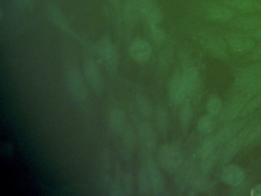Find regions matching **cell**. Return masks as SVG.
<instances>
[{"label": "cell", "instance_id": "32", "mask_svg": "<svg viewBox=\"0 0 261 196\" xmlns=\"http://www.w3.org/2000/svg\"><path fill=\"white\" fill-rule=\"evenodd\" d=\"M150 32L152 38L155 41H163L166 38V33L158 27V24H150Z\"/></svg>", "mask_w": 261, "mask_h": 196}, {"label": "cell", "instance_id": "31", "mask_svg": "<svg viewBox=\"0 0 261 196\" xmlns=\"http://www.w3.org/2000/svg\"><path fill=\"white\" fill-rule=\"evenodd\" d=\"M150 24H158L161 21L162 14L158 8L154 7L146 17Z\"/></svg>", "mask_w": 261, "mask_h": 196}, {"label": "cell", "instance_id": "29", "mask_svg": "<svg viewBox=\"0 0 261 196\" xmlns=\"http://www.w3.org/2000/svg\"><path fill=\"white\" fill-rule=\"evenodd\" d=\"M134 133H133L132 130H126V133L124 134V137H123V151H124L125 154L129 155L132 153L133 148H134Z\"/></svg>", "mask_w": 261, "mask_h": 196}, {"label": "cell", "instance_id": "16", "mask_svg": "<svg viewBox=\"0 0 261 196\" xmlns=\"http://www.w3.org/2000/svg\"><path fill=\"white\" fill-rule=\"evenodd\" d=\"M139 136L140 142L147 151H152L155 149L156 144V137L155 131L149 124H143L139 128Z\"/></svg>", "mask_w": 261, "mask_h": 196}, {"label": "cell", "instance_id": "20", "mask_svg": "<svg viewBox=\"0 0 261 196\" xmlns=\"http://www.w3.org/2000/svg\"><path fill=\"white\" fill-rule=\"evenodd\" d=\"M193 116V109L192 103L189 99L186 98L181 104L179 109V121L181 127L184 129L188 128L192 122Z\"/></svg>", "mask_w": 261, "mask_h": 196}, {"label": "cell", "instance_id": "19", "mask_svg": "<svg viewBox=\"0 0 261 196\" xmlns=\"http://www.w3.org/2000/svg\"><path fill=\"white\" fill-rule=\"evenodd\" d=\"M137 188L140 195L148 196L152 194L147 168L142 167L137 175Z\"/></svg>", "mask_w": 261, "mask_h": 196}, {"label": "cell", "instance_id": "38", "mask_svg": "<svg viewBox=\"0 0 261 196\" xmlns=\"http://www.w3.org/2000/svg\"><path fill=\"white\" fill-rule=\"evenodd\" d=\"M250 33L253 38H256L257 40H261V27L252 31Z\"/></svg>", "mask_w": 261, "mask_h": 196}, {"label": "cell", "instance_id": "14", "mask_svg": "<svg viewBox=\"0 0 261 196\" xmlns=\"http://www.w3.org/2000/svg\"><path fill=\"white\" fill-rule=\"evenodd\" d=\"M238 137L242 145H249L254 143L261 138V120L255 121L242 130Z\"/></svg>", "mask_w": 261, "mask_h": 196}, {"label": "cell", "instance_id": "22", "mask_svg": "<svg viewBox=\"0 0 261 196\" xmlns=\"http://www.w3.org/2000/svg\"><path fill=\"white\" fill-rule=\"evenodd\" d=\"M218 145H220L215 135L208 136L207 139H204V142H202L201 147H200V157L203 159V158L207 157V156L214 154V153H215L217 147Z\"/></svg>", "mask_w": 261, "mask_h": 196}, {"label": "cell", "instance_id": "21", "mask_svg": "<svg viewBox=\"0 0 261 196\" xmlns=\"http://www.w3.org/2000/svg\"><path fill=\"white\" fill-rule=\"evenodd\" d=\"M233 11L226 6H214L207 12L209 18L214 20H219V21L230 19L233 17Z\"/></svg>", "mask_w": 261, "mask_h": 196}, {"label": "cell", "instance_id": "12", "mask_svg": "<svg viewBox=\"0 0 261 196\" xmlns=\"http://www.w3.org/2000/svg\"><path fill=\"white\" fill-rule=\"evenodd\" d=\"M86 81L95 91L100 92L103 89V78L100 69L94 61H89L85 66Z\"/></svg>", "mask_w": 261, "mask_h": 196}, {"label": "cell", "instance_id": "1", "mask_svg": "<svg viewBox=\"0 0 261 196\" xmlns=\"http://www.w3.org/2000/svg\"><path fill=\"white\" fill-rule=\"evenodd\" d=\"M183 154L173 144H163L157 150L159 165L166 171H173L182 163Z\"/></svg>", "mask_w": 261, "mask_h": 196}, {"label": "cell", "instance_id": "25", "mask_svg": "<svg viewBox=\"0 0 261 196\" xmlns=\"http://www.w3.org/2000/svg\"><path fill=\"white\" fill-rule=\"evenodd\" d=\"M155 121L160 131L165 133L169 127V114L165 107H159L155 113Z\"/></svg>", "mask_w": 261, "mask_h": 196}, {"label": "cell", "instance_id": "30", "mask_svg": "<svg viewBox=\"0 0 261 196\" xmlns=\"http://www.w3.org/2000/svg\"><path fill=\"white\" fill-rule=\"evenodd\" d=\"M137 106H138L140 111L144 116H150L152 109H151L150 103L146 99V97H143V96H139L138 100H137Z\"/></svg>", "mask_w": 261, "mask_h": 196}, {"label": "cell", "instance_id": "26", "mask_svg": "<svg viewBox=\"0 0 261 196\" xmlns=\"http://www.w3.org/2000/svg\"><path fill=\"white\" fill-rule=\"evenodd\" d=\"M214 127H215V122L212 119V116L210 115L200 118L197 124L198 132L204 135L209 134L213 130Z\"/></svg>", "mask_w": 261, "mask_h": 196}, {"label": "cell", "instance_id": "34", "mask_svg": "<svg viewBox=\"0 0 261 196\" xmlns=\"http://www.w3.org/2000/svg\"><path fill=\"white\" fill-rule=\"evenodd\" d=\"M261 105V93H258L257 95L254 96L253 100L250 101L248 103L249 108L251 110H255Z\"/></svg>", "mask_w": 261, "mask_h": 196}, {"label": "cell", "instance_id": "10", "mask_svg": "<svg viewBox=\"0 0 261 196\" xmlns=\"http://www.w3.org/2000/svg\"><path fill=\"white\" fill-rule=\"evenodd\" d=\"M187 94L181 74L174 75L169 84V96L171 101L174 104L180 105L187 98Z\"/></svg>", "mask_w": 261, "mask_h": 196}, {"label": "cell", "instance_id": "4", "mask_svg": "<svg viewBox=\"0 0 261 196\" xmlns=\"http://www.w3.org/2000/svg\"><path fill=\"white\" fill-rule=\"evenodd\" d=\"M226 39L230 48L236 53L246 54L254 50V41L246 34L230 32L226 35Z\"/></svg>", "mask_w": 261, "mask_h": 196}, {"label": "cell", "instance_id": "23", "mask_svg": "<svg viewBox=\"0 0 261 196\" xmlns=\"http://www.w3.org/2000/svg\"><path fill=\"white\" fill-rule=\"evenodd\" d=\"M223 107H224V106H223L222 100L218 95L211 96L208 101H207V105H206L207 113L212 117L221 114Z\"/></svg>", "mask_w": 261, "mask_h": 196}, {"label": "cell", "instance_id": "7", "mask_svg": "<svg viewBox=\"0 0 261 196\" xmlns=\"http://www.w3.org/2000/svg\"><path fill=\"white\" fill-rule=\"evenodd\" d=\"M146 168L149 173L152 194L163 195L166 192V182L158 165L155 161L149 159L146 164Z\"/></svg>", "mask_w": 261, "mask_h": 196}, {"label": "cell", "instance_id": "5", "mask_svg": "<svg viewBox=\"0 0 261 196\" xmlns=\"http://www.w3.org/2000/svg\"><path fill=\"white\" fill-rule=\"evenodd\" d=\"M261 75V62L256 63L241 69L235 76L233 87L235 90L242 91L252 81Z\"/></svg>", "mask_w": 261, "mask_h": 196}, {"label": "cell", "instance_id": "18", "mask_svg": "<svg viewBox=\"0 0 261 196\" xmlns=\"http://www.w3.org/2000/svg\"><path fill=\"white\" fill-rule=\"evenodd\" d=\"M126 122L124 113L119 107L111 109L109 113V124L111 130L115 133H120L123 131Z\"/></svg>", "mask_w": 261, "mask_h": 196}, {"label": "cell", "instance_id": "3", "mask_svg": "<svg viewBox=\"0 0 261 196\" xmlns=\"http://www.w3.org/2000/svg\"><path fill=\"white\" fill-rule=\"evenodd\" d=\"M66 82L68 90L74 99L79 101H85L87 98V88L82 74L77 70H68L66 73Z\"/></svg>", "mask_w": 261, "mask_h": 196}, {"label": "cell", "instance_id": "36", "mask_svg": "<svg viewBox=\"0 0 261 196\" xmlns=\"http://www.w3.org/2000/svg\"><path fill=\"white\" fill-rule=\"evenodd\" d=\"M250 194L251 196H261V183L257 184L251 188Z\"/></svg>", "mask_w": 261, "mask_h": 196}, {"label": "cell", "instance_id": "27", "mask_svg": "<svg viewBox=\"0 0 261 196\" xmlns=\"http://www.w3.org/2000/svg\"><path fill=\"white\" fill-rule=\"evenodd\" d=\"M231 5L238 10L252 12L259 6L255 0H231Z\"/></svg>", "mask_w": 261, "mask_h": 196}, {"label": "cell", "instance_id": "24", "mask_svg": "<svg viewBox=\"0 0 261 196\" xmlns=\"http://www.w3.org/2000/svg\"><path fill=\"white\" fill-rule=\"evenodd\" d=\"M236 26L243 30L251 32L252 31L261 27V18H258V17L243 18L236 21Z\"/></svg>", "mask_w": 261, "mask_h": 196}, {"label": "cell", "instance_id": "9", "mask_svg": "<svg viewBox=\"0 0 261 196\" xmlns=\"http://www.w3.org/2000/svg\"><path fill=\"white\" fill-rule=\"evenodd\" d=\"M129 52L133 60L143 64L147 62L151 58L152 46L145 40L137 39L129 46Z\"/></svg>", "mask_w": 261, "mask_h": 196}, {"label": "cell", "instance_id": "17", "mask_svg": "<svg viewBox=\"0 0 261 196\" xmlns=\"http://www.w3.org/2000/svg\"><path fill=\"white\" fill-rule=\"evenodd\" d=\"M224 144L225 145H224L221 153V156H220V160L222 164L227 163L231 161L232 159L236 156L241 147L242 146L241 139L238 136L232 138Z\"/></svg>", "mask_w": 261, "mask_h": 196}, {"label": "cell", "instance_id": "35", "mask_svg": "<svg viewBox=\"0 0 261 196\" xmlns=\"http://www.w3.org/2000/svg\"><path fill=\"white\" fill-rule=\"evenodd\" d=\"M124 186L126 191H133L132 177L129 174L126 175L124 179Z\"/></svg>", "mask_w": 261, "mask_h": 196}, {"label": "cell", "instance_id": "6", "mask_svg": "<svg viewBox=\"0 0 261 196\" xmlns=\"http://www.w3.org/2000/svg\"><path fill=\"white\" fill-rule=\"evenodd\" d=\"M97 52L103 64L108 69L114 70L117 67L118 54L111 40L107 38L100 40L97 44Z\"/></svg>", "mask_w": 261, "mask_h": 196}, {"label": "cell", "instance_id": "37", "mask_svg": "<svg viewBox=\"0 0 261 196\" xmlns=\"http://www.w3.org/2000/svg\"><path fill=\"white\" fill-rule=\"evenodd\" d=\"M253 50V55L252 58L253 60H261V45H259L257 48H254Z\"/></svg>", "mask_w": 261, "mask_h": 196}, {"label": "cell", "instance_id": "28", "mask_svg": "<svg viewBox=\"0 0 261 196\" xmlns=\"http://www.w3.org/2000/svg\"><path fill=\"white\" fill-rule=\"evenodd\" d=\"M202 162L201 165V173L204 175H207L210 173L211 170L213 168L214 165L216 162L217 156L215 153L207 156V157L203 158Z\"/></svg>", "mask_w": 261, "mask_h": 196}, {"label": "cell", "instance_id": "8", "mask_svg": "<svg viewBox=\"0 0 261 196\" xmlns=\"http://www.w3.org/2000/svg\"><path fill=\"white\" fill-rule=\"evenodd\" d=\"M203 44L211 55L220 60H225L227 57V48L222 38L218 35H210L204 37Z\"/></svg>", "mask_w": 261, "mask_h": 196}, {"label": "cell", "instance_id": "13", "mask_svg": "<svg viewBox=\"0 0 261 196\" xmlns=\"http://www.w3.org/2000/svg\"><path fill=\"white\" fill-rule=\"evenodd\" d=\"M242 121H230L226 122L225 125L215 135L218 139L219 145L226 143L227 141L235 137V135L243 128Z\"/></svg>", "mask_w": 261, "mask_h": 196}, {"label": "cell", "instance_id": "15", "mask_svg": "<svg viewBox=\"0 0 261 196\" xmlns=\"http://www.w3.org/2000/svg\"><path fill=\"white\" fill-rule=\"evenodd\" d=\"M181 78L188 94L193 93L199 83V73L198 69L193 65H187L184 67L181 73Z\"/></svg>", "mask_w": 261, "mask_h": 196}, {"label": "cell", "instance_id": "11", "mask_svg": "<svg viewBox=\"0 0 261 196\" xmlns=\"http://www.w3.org/2000/svg\"><path fill=\"white\" fill-rule=\"evenodd\" d=\"M221 179L229 186L234 187L245 180V172L242 167L235 164L227 165L223 169Z\"/></svg>", "mask_w": 261, "mask_h": 196}, {"label": "cell", "instance_id": "2", "mask_svg": "<svg viewBox=\"0 0 261 196\" xmlns=\"http://www.w3.org/2000/svg\"><path fill=\"white\" fill-rule=\"evenodd\" d=\"M249 100L242 93H238L223 107L220 114L222 122H228L234 120L235 118L242 113L243 110Z\"/></svg>", "mask_w": 261, "mask_h": 196}, {"label": "cell", "instance_id": "33", "mask_svg": "<svg viewBox=\"0 0 261 196\" xmlns=\"http://www.w3.org/2000/svg\"><path fill=\"white\" fill-rule=\"evenodd\" d=\"M233 194H234V195H244L247 192V190L250 189V184H247V182H246L244 180L240 185L233 187Z\"/></svg>", "mask_w": 261, "mask_h": 196}]
</instances>
